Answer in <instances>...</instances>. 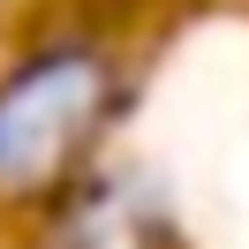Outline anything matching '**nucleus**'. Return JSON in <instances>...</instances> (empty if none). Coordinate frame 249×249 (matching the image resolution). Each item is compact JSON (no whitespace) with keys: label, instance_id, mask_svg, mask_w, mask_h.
I'll list each match as a JSON object with an SVG mask.
<instances>
[{"label":"nucleus","instance_id":"1","mask_svg":"<svg viewBox=\"0 0 249 249\" xmlns=\"http://www.w3.org/2000/svg\"><path fill=\"white\" fill-rule=\"evenodd\" d=\"M113 113V61L83 38L46 46L0 76V204L53 189Z\"/></svg>","mask_w":249,"mask_h":249},{"label":"nucleus","instance_id":"2","mask_svg":"<svg viewBox=\"0 0 249 249\" xmlns=\"http://www.w3.org/2000/svg\"><path fill=\"white\" fill-rule=\"evenodd\" d=\"M159 242H166V219L143 181H98L61 219V249H159Z\"/></svg>","mask_w":249,"mask_h":249}]
</instances>
